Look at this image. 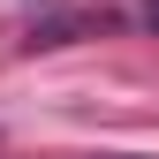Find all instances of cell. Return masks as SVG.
I'll return each instance as SVG.
<instances>
[{"label":"cell","mask_w":159,"mask_h":159,"mask_svg":"<svg viewBox=\"0 0 159 159\" xmlns=\"http://www.w3.org/2000/svg\"><path fill=\"white\" fill-rule=\"evenodd\" d=\"M144 23H152V30H159V0H144Z\"/></svg>","instance_id":"obj_1"}]
</instances>
